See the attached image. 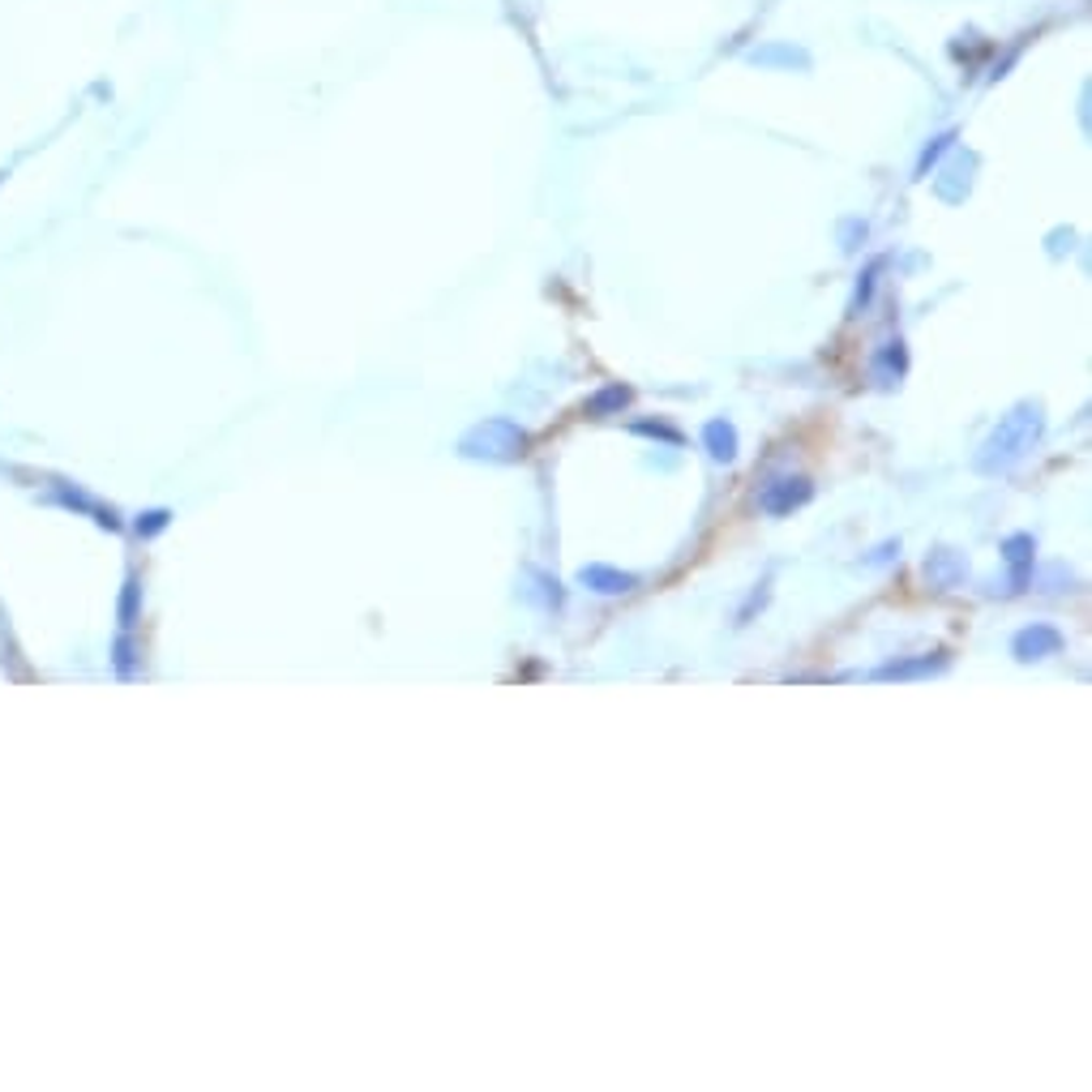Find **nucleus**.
<instances>
[{"mask_svg": "<svg viewBox=\"0 0 1092 1092\" xmlns=\"http://www.w3.org/2000/svg\"><path fill=\"white\" fill-rule=\"evenodd\" d=\"M1042 433H1046V411H1042V403H1016V407L999 420V428L986 437V446L977 450L973 467H977L981 476H1003V471H1011V467H1020V463L1029 458V450L1042 441Z\"/></svg>", "mask_w": 1092, "mask_h": 1092, "instance_id": "1", "label": "nucleus"}, {"mask_svg": "<svg viewBox=\"0 0 1092 1092\" xmlns=\"http://www.w3.org/2000/svg\"><path fill=\"white\" fill-rule=\"evenodd\" d=\"M463 458H484V463H514L527 454V433L510 420V416H489L476 428L463 433L458 441Z\"/></svg>", "mask_w": 1092, "mask_h": 1092, "instance_id": "2", "label": "nucleus"}, {"mask_svg": "<svg viewBox=\"0 0 1092 1092\" xmlns=\"http://www.w3.org/2000/svg\"><path fill=\"white\" fill-rule=\"evenodd\" d=\"M810 497H814V484L805 476H775L758 489V510L771 514V519H784V514L801 510Z\"/></svg>", "mask_w": 1092, "mask_h": 1092, "instance_id": "3", "label": "nucleus"}, {"mask_svg": "<svg viewBox=\"0 0 1092 1092\" xmlns=\"http://www.w3.org/2000/svg\"><path fill=\"white\" fill-rule=\"evenodd\" d=\"M1063 647H1067V639H1063V630H1059V626H1050V622H1033V626H1024V630L1011 639V656H1016L1020 665H1033V660L1059 656Z\"/></svg>", "mask_w": 1092, "mask_h": 1092, "instance_id": "4", "label": "nucleus"}, {"mask_svg": "<svg viewBox=\"0 0 1092 1092\" xmlns=\"http://www.w3.org/2000/svg\"><path fill=\"white\" fill-rule=\"evenodd\" d=\"M1033 553H1037V540L1029 532L1003 540V562L1011 566V592H1024V583H1033Z\"/></svg>", "mask_w": 1092, "mask_h": 1092, "instance_id": "5", "label": "nucleus"}, {"mask_svg": "<svg viewBox=\"0 0 1092 1092\" xmlns=\"http://www.w3.org/2000/svg\"><path fill=\"white\" fill-rule=\"evenodd\" d=\"M964 574H969V562H964V553H956V549H934V553L926 557V579H930L934 587H943V592L960 587Z\"/></svg>", "mask_w": 1092, "mask_h": 1092, "instance_id": "6", "label": "nucleus"}, {"mask_svg": "<svg viewBox=\"0 0 1092 1092\" xmlns=\"http://www.w3.org/2000/svg\"><path fill=\"white\" fill-rule=\"evenodd\" d=\"M579 583H583L587 592H596V596H626V592L639 587V574H622V570H613V566H583V570H579Z\"/></svg>", "mask_w": 1092, "mask_h": 1092, "instance_id": "7", "label": "nucleus"}, {"mask_svg": "<svg viewBox=\"0 0 1092 1092\" xmlns=\"http://www.w3.org/2000/svg\"><path fill=\"white\" fill-rule=\"evenodd\" d=\"M703 446H708V454L716 458V463H732L737 458V424L732 420H708L703 424Z\"/></svg>", "mask_w": 1092, "mask_h": 1092, "instance_id": "8", "label": "nucleus"}, {"mask_svg": "<svg viewBox=\"0 0 1092 1092\" xmlns=\"http://www.w3.org/2000/svg\"><path fill=\"white\" fill-rule=\"evenodd\" d=\"M947 669V652H934V656H917V660H900V665H883V669H874V678H896V682H904V678H926V673H943Z\"/></svg>", "mask_w": 1092, "mask_h": 1092, "instance_id": "9", "label": "nucleus"}, {"mask_svg": "<svg viewBox=\"0 0 1092 1092\" xmlns=\"http://www.w3.org/2000/svg\"><path fill=\"white\" fill-rule=\"evenodd\" d=\"M630 398H635V390L622 385V381H613V385H605V390H596V394L587 398V416H596V420L617 416L622 407H630Z\"/></svg>", "mask_w": 1092, "mask_h": 1092, "instance_id": "10", "label": "nucleus"}, {"mask_svg": "<svg viewBox=\"0 0 1092 1092\" xmlns=\"http://www.w3.org/2000/svg\"><path fill=\"white\" fill-rule=\"evenodd\" d=\"M878 368H883V377H887V381L904 377L908 361H904V344H900V339H896V344H887V352H878Z\"/></svg>", "mask_w": 1092, "mask_h": 1092, "instance_id": "11", "label": "nucleus"}, {"mask_svg": "<svg viewBox=\"0 0 1092 1092\" xmlns=\"http://www.w3.org/2000/svg\"><path fill=\"white\" fill-rule=\"evenodd\" d=\"M635 433H647V437H665V441H673V446L682 441V433H678L673 424H665V420H639V424H635Z\"/></svg>", "mask_w": 1092, "mask_h": 1092, "instance_id": "12", "label": "nucleus"}, {"mask_svg": "<svg viewBox=\"0 0 1092 1092\" xmlns=\"http://www.w3.org/2000/svg\"><path fill=\"white\" fill-rule=\"evenodd\" d=\"M900 557V540H887V544H878L870 557H861V566H887V562H896Z\"/></svg>", "mask_w": 1092, "mask_h": 1092, "instance_id": "13", "label": "nucleus"}, {"mask_svg": "<svg viewBox=\"0 0 1092 1092\" xmlns=\"http://www.w3.org/2000/svg\"><path fill=\"white\" fill-rule=\"evenodd\" d=\"M951 137H956V133H943V137H934V146H926V155H921V163H917V172H921V176H926V172H930V163H934V159L951 146Z\"/></svg>", "mask_w": 1092, "mask_h": 1092, "instance_id": "14", "label": "nucleus"}, {"mask_svg": "<svg viewBox=\"0 0 1092 1092\" xmlns=\"http://www.w3.org/2000/svg\"><path fill=\"white\" fill-rule=\"evenodd\" d=\"M878 266H883V262H874V266L865 271V283L857 288V301H853V309H857V314H861V309L870 305V292H874V275H878Z\"/></svg>", "mask_w": 1092, "mask_h": 1092, "instance_id": "15", "label": "nucleus"}]
</instances>
